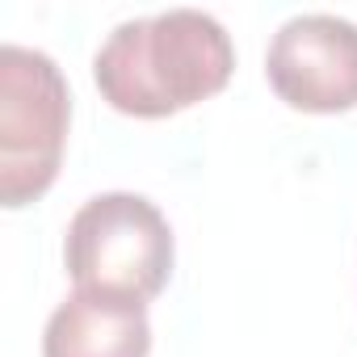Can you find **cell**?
Returning a JSON list of instances; mask_svg holds the SVG:
<instances>
[{"label":"cell","mask_w":357,"mask_h":357,"mask_svg":"<svg viewBox=\"0 0 357 357\" xmlns=\"http://www.w3.org/2000/svg\"><path fill=\"white\" fill-rule=\"evenodd\" d=\"M236 47L219 17L168 9L109 30L93 59L101 97L130 118H168L227 89Z\"/></svg>","instance_id":"obj_1"},{"label":"cell","mask_w":357,"mask_h":357,"mask_svg":"<svg viewBox=\"0 0 357 357\" xmlns=\"http://www.w3.org/2000/svg\"><path fill=\"white\" fill-rule=\"evenodd\" d=\"M72 122V93L59 63L43 51L0 47V202L22 211L59 176Z\"/></svg>","instance_id":"obj_2"},{"label":"cell","mask_w":357,"mask_h":357,"mask_svg":"<svg viewBox=\"0 0 357 357\" xmlns=\"http://www.w3.org/2000/svg\"><path fill=\"white\" fill-rule=\"evenodd\" d=\"M172 227L143 194H97L89 198L63 240V265L76 290H101L151 303L172 278Z\"/></svg>","instance_id":"obj_3"},{"label":"cell","mask_w":357,"mask_h":357,"mask_svg":"<svg viewBox=\"0 0 357 357\" xmlns=\"http://www.w3.org/2000/svg\"><path fill=\"white\" fill-rule=\"evenodd\" d=\"M269 89L303 114H344L357 105V26L336 13L290 17L265 51Z\"/></svg>","instance_id":"obj_4"},{"label":"cell","mask_w":357,"mask_h":357,"mask_svg":"<svg viewBox=\"0 0 357 357\" xmlns=\"http://www.w3.org/2000/svg\"><path fill=\"white\" fill-rule=\"evenodd\" d=\"M151 353V324L147 303L101 294V290H72L47 319L43 357H147Z\"/></svg>","instance_id":"obj_5"}]
</instances>
